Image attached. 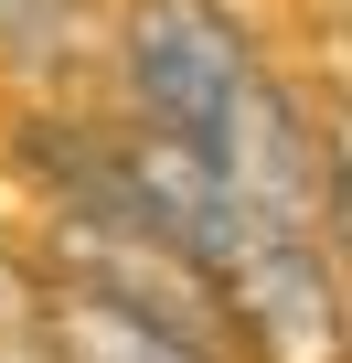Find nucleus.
<instances>
[{
    "label": "nucleus",
    "instance_id": "1",
    "mask_svg": "<svg viewBox=\"0 0 352 363\" xmlns=\"http://www.w3.org/2000/svg\"><path fill=\"white\" fill-rule=\"evenodd\" d=\"M128 86H139L149 139H171L182 160H203L225 193L320 225L310 139H299L278 75L256 65V43L214 11V0H139L128 11Z\"/></svg>",
    "mask_w": 352,
    "mask_h": 363
},
{
    "label": "nucleus",
    "instance_id": "2",
    "mask_svg": "<svg viewBox=\"0 0 352 363\" xmlns=\"http://www.w3.org/2000/svg\"><path fill=\"white\" fill-rule=\"evenodd\" d=\"M54 363H203V342H182V320L107 289V278H75L54 289Z\"/></svg>",
    "mask_w": 352,
    "mask_h": 363
},
{
    "label": "nucleus",
    "instance_id": "3",
    "mask_svg": "<svg viewBox=\"0 0 352 363\" xmlns=\"http://www.w3.org/2000/svg\"><path fill=\"white\" fill-rule=\"evenodd\" d=\"M75 22V0H0V33H11V43H54Z\"/></svg>",
    "mask_w": 352,
    "mask_h": 363
}]
</instances>
